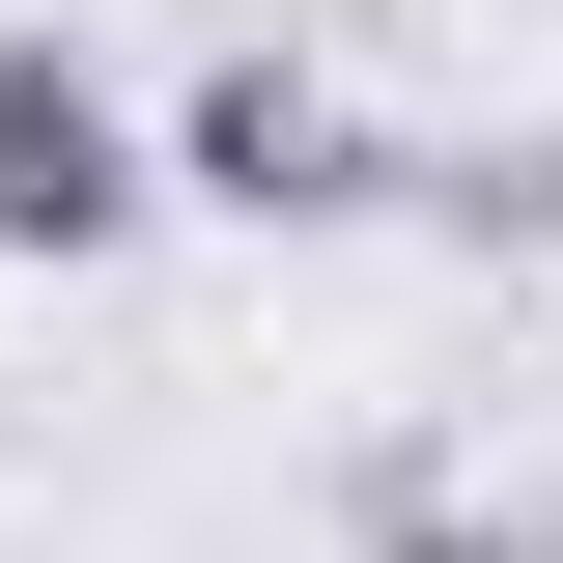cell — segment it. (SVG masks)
<instances>
[{"label": "cell", "instance_id": "3", "mask_svg": "<svg viewBox=\"0 0 563 563\" xmlns=\"http://www.w3.org/2000/svg\"><path fill=\"white\" fill-rule=\"evenodd\" d=\"M339 536H366V563H563V479H536V451H422V422H395V451L339 479Z\"/></svg>", "mask_w": 563, "mask_h": 563}, {"label": "cell", "instance_id": "4", "mask_svg": "<svg viewBox=\"0 0 563 563\" xmlns=\"http://www.w3.org/2000/svg\"><path fill=\"white\" fill-rule=\"evenodd\" d=\"M395 225H451V254H563V141H422Z\"/></svg>", "mask_w": 563, "mask_h": 563}, {"label": "cell", "instance_id": "1", "mask_svg": "<svg viewBox=\"0 0 563 563\" xmlns=\"http://www.w3.org/2000/svg\"><path fill=\"white\" fill-rule=\"evenodd\" d=\"M141 141H169V198H198V225H395V169H422V141H366V85H310L282 29H225Z\"/></svg>", "mask_w": 563, "mask_h": 563}, {"label": "cell", "instance_id": "2", "mask_svg": "<svg viewBox=\"0 0 563 563\" xmlns=\"http://www.w3.org/2000/svg\"><path fill=\"white\" fill-rule=\"evenodd\" d=\"M141 198H169V141L113 113V57L85 29H0V254H141Z\"/></svg>", "mask_w": 563, "mask_h": 563}]
</instances>
